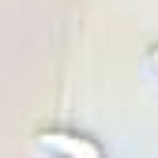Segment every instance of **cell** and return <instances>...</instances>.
Returning a JSON list of instances; mask_svg holds the SVG:
<instances>
[{"label":"cell","mask_w":158,"mask_h":158,"mask_svg":"<svg viewBox=\"0 0 158 158\" xmlns=\"http://www.w3.org/2000/svg\"><path fill=\"white\" fill-rule=\"evenodd\" d=\"M34 147L49 158H102V147L72 128H42L34 135Z\"/></svg>","instance_id":"obj_1"},{"label":"cell","mask_w":158,"mask_h":158,"mask_svg":"<svg viewBox=\"0 0 158 158\" xmlns=\"http://www.w3.org/2000/svg\"><path fill=\"white\" fill-rule=\"evenodd\" d=\"M147 68L158 75V42H154V45H147Z\"/></svg>","instance_id":"obj_2"}]
</instances>
